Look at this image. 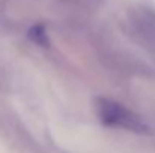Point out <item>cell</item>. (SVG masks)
<instances>
[{"mask_svg":"<svg viewBox=\"0 0 155 153\" xmlns=\"http://www.w3.org/2000/svg\"><path fill=\"white\" fill-rule=\"evenodd\" d=\"M95 111H97L98 119L105 126L125 129V131H130L134 134H142V135H146L151 132L148 123L140 116H137L136 113L128 110L125 105L113 101V99L97 98L95 99Z\"/></svg>","mask_w":155,"mask_h":153,"instance_id":"obj_1","label":"cell"},{"mask_svg":"<svg viewBox=\"0 0 155 153\" xmlns=\"http://www.w3.org/2000/svg\"><path fill=\"white\" fill-rule=\"evenodd\" d=\"M27 36L30 38V41H33L39 47H44V48L50 47V38L45 32V27L41 26V24H36V26L30 27L29 32H27Z\"/></svg>","mask_w":155,"mask_h":153,"instance_id":"obj_2","label":"cell"}]
</instances>
